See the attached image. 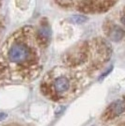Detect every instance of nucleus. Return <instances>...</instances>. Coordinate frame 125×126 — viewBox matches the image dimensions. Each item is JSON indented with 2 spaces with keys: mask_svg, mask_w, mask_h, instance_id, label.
<instances>
[{
  "mask_svg": "<svg viewBox=\"0 0 125 126\" xmlns=\"http://www.w3.org/2000/svg\"><path fill=\"white\" fill-rule=\"evenodd\" d=\"M50 36H51V31H50V27L48 26H42L38 31L39 40L43 42H48L50 39Z\"/></svg>",
  "mask_w": 125,
  "mask_h": 126,
  "instance_id": "nucleus-5",
  "label": "nucleus"
},
{
  "mask_svg": "<svg viewBox=\"0 0 125 126\" xmlns=\"http://www.w3.org/2000/svg\"><path fill=\"white\" fill-rule=\"evenodd\" d=\"M30 3V0H16V4L20 9H26Z\"/></svg>",
  "mask_w": 125,
  "mask_h": 126,
  "instance_id": "nucleus-7",
  "label": "nucleus"
},
{
  "mask_svg": "<svg viewBox=\"0 0 125 126\" xmlns=\"http://www.w3.org/2000/svg\"><path fill=\"white\" fill-rule=\"evenodd\" d=\"M30 57V49L26 44L17 42L14 43L8 52V58L12 63H24Z\"/></svg>",
  "mask_w": 125,
  "mask_h": 126,
  "instance_id": "nucleus-1",
  "label": "nucleus"
},
{
  "mask_svg": "<svg viewBox=\"0 0 125 126\" xmlns=\"http://www.w3.org/2000/svg\"><path fill=\"white\" fill-rule=\"evenodd\" d=\"M124 36V30L118 26H115L109 33V38L113 42H120Z\"/></svg>",
  "mask_w": 125,
  "mask_h": 126,
  "instance_id": "nucleus-4",
  "label": "nucleus"
},
{
  "mask_svg": "<svg viewBox=\"0 0 125 126\" xmlns=\"http://www.w3.org/2000/svg\"><path fill=\"white\" fill-rule=\"evenodd\" d=\"M72 88V83L67 76H58L53 81V89L58 96H63L68 93Z\"/></svg>",
  "mask_w": 125,
  "mask_h": 126,
  "instance_id": "nucleus-2",
  "label": "nucleus"
},
{
  "mask_svg": "<svg viewBox=\"0 0 125 126\" xmlns=\"http://www.w3.org/2000/svg\"><path fill=\"white\" fill-rule=\"evenodd\" d=\"M70 21L73 24H83L85 22L88 21V17L85 15H73L70 18Z\"/></svg>",
  "mask_w": 125,
  "mask_h": 126,
  "instance_id": "nucleus-6",
  "label": "nucleus"
},
{
  "mask_svg": "<svg viewBox=\"0 0 125 126\" xmlns=\"http://www.w3.org/2000/svg\"><path fill=\"white\" fill-rule=\"evenodd\" d=\"M121 23H122V24H123V25L125 26V14L122 16V17H121Z\"/></svg>",
  "mask_w": 125,
  "mask_h": 126,
  "instance_id": "nucleus-9",
  "label": "nucleus"
},
{
  "mask_svg": "<svg viewBox=\"0 0 125 126\" xmlns=\"http://www.w3.org/2000/svg\"><path fill=\"white\" fill-rule=\"evenodd\" d=\"M6 118H7V114H5V113H0V121L5 120Z\"/></svg>",
  "mask_w": 125,
  "mask_h": 126,
  "instance_id": "nucleus-8",
  "label": "nucleus"
},
{
  "mask_svg": "<svg viewBox=\"0 0 125 126\" xmlns=\"http://www.w3.org/2000/svg\"><path fill=\"white\" fill-rule=\"evenodd\" d=\"M125 111V101L117 100L113 102L104 112V118L105 120H111L115 117L121 115Z\"/></svg>",
  "mask_w": 125,
  "mask_h": 126,
  "instance_id": "nucleus-3",
  "label": "nucleus"
}]
</instances>
